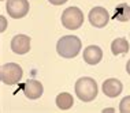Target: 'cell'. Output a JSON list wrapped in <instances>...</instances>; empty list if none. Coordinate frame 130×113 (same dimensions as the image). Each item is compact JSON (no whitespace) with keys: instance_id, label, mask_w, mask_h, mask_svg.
<instances>
[{"instance_id":"cell-1","label":"cell","mask_w":130,"mask_h":113,"mask_svg":"<svg viewBox=\"0 0 130 113\" xmlns=\"http://www.w3.org/2000/svg\"><path fill=\"white\" fill-rule=\"evenodd\" d=\"M81 40L75 36H63L56 44V51L59 56L64 59H73L81 51Z\"/></svg>"},{"instance_id":"cell-2","label":"cell","mask_w":130,"mask_h":113,"mask_svg":"<svg viewBox=\"0 0 130 113\" xmlns=\"http://www.w3.org/2000/svg\"><path fill=\"white\" fill-rule=\"evenodd\" d=\"M75 94L81 101L90 102L97 95V83L92 78H79L75 83Z\"/></svg>"},{"instance_id":"cell-3","label":"cell","mask_w":130,"mask_h":113,"mask_svg":"<svg viewBox=\"0 0 130 113\" xmlns=\"http://www.w3.org/2000/svg\"><path fill=\"white\" fill-rule=\"evenodd\" d=\"M84 23V12L78 7H67L62 14V25L69 30H77Z\"/></svg>"},{"instance_id":"cell-4","label":"cell","mask_w":130,"mask_h":113,"mask_svg":"<svg viewBox=\"0 0 130 113\" xmlns=\"http://www.w3.org/2000/svg\"><path fill=\"white\" fill-rule=\"evenodd\" d=\"M23 76L22 67L17 63H7L0 68V79L6 84H15L18 83Z\"/></svg>"},{"instance_id":"cell-5","label":"cell","mask_w":130,"mask_h":113,"mask_svg":"<svg viewBox=\"0 0 130 113\" xmlns=\"http://www.w3.org/2000/svg\"><path fill=\"white\" fill-rule=\"evenodd\" d=\"M29 7L30 6L27 0H8L6 4V10L11 18L19 19L29 12Z\"/></svg>"},{"instance_id":"cell-6","label":"cell","mask_w":130,"mask_h":113,"mask_svg":"<svg viewBox=\"0 0 130 113\" xmlns=\"http://www.w3.org/2000/svg\"><path fill=\"white\" fill-rule=\"evenodd\" d=\"M88 18H89V22L92 26L101 29V27L107 26L108 20H110V15H108V11L104 7H94V8L90 10Z\"/></svg>"},{"instance_id":"cell-7","label":"cell","mask_w":130,"mask_h":113,"mask_svg":"<svg viewBox=\"0 0 130 113\" xmlns=\"http://www.w3.org/2000/svg\"><path fill=\"white\" fill-rule=\"evenodd\" d=\"M11 49L17 55H25L30 51V38L25 34H18L11 40Z\"/></svg>"},{"instance_id":"cell-8","label":"cell","mask_w":130,"mask_h":113,"mask_svg":"<svg viewBox=\"0 0 130 113\" xmlns=\"http://www.w3.org/2000/svg\"><path fill=\"white\" fill-rule=\"evenodd\" d=\"M43 84H41L38 80L34 79H29L27 82L23 84V93L29 100H37L43 95Z\"/></svg>"},{"instance_id":"cell-9","label":"cell","mask_w":130,"mask_h":113,"mask_svg":"<svg viewBox=\"0 0 130 113\" xmlns=\"http://www.w3.org/2000/svg\"><path fill=\"white\" fill-rule=\"evenodd\" d=\"M122 89H123L122 83L118 79H114V78H110V79L104 80V83H103V93L110 98L118 97L122 93Z\"/></svg>"},{"instance_id":"cell-10","label":"cell","mask_w":130,"mask_h":113,"mask_svg":"<svg viewBox=\"0 0 130 113\" xmlns=\"http://www.w3.org/2000/svg\"><path fill=\"white\" fill-rule=\"evenodd\" d=\"M101 57H103V51L96 45H90L84 51V61L90 65H96L97 63H100Z\"/></svg>"},{"instance_id":"cell-11","label":"cell","mask_w":130,"mask_h":113,"mask_svg":"<svg viewBox=\"0 0 130 113\" xmlns=\"http://www.w3.org/2000/svg\"><path fill=\"white\" fill-rule=\"evenodd\" d=\"M56 105L59 109L62 110H67L74 105V100H73V95L69 93H60L56 97Z\"/></svg>"},{"instance_id":"cell-12","label":"cell","mask_w":130,"mask_h":113,"mask_svg":"<svg viewBox=\"0 0 130 113\" xmlns=\"http://www.w3.org/2000/svg\"><path fill=\"white\" fill-rule=\"evenodd\" d=\"M111 51L115 56L117 55H122V53H127L129 52V42L125 38H117L112 41L111 44Z\"/></svg>"},{"instance_id":"cell-13","label":"cell","mask_w":130,"mask_h":113,"mask_svg":"<svg viewBox=\"0 0 130 113\" xmlns=\"http://www.w3.org/2000/svg\"><path fill=\"white\" fill-rule=\"evenodd\" d=\"M114 18L119 20V22H127V20H130V6H127L126 3L119 4L117 7V10H115Z\"/></svg>"},{"instance_id":"cell-14","label":"cell","mask_w":130,"mask_h":113,"mask_svg":"<svg viewBox=\"0 0 130 113\" xmlns=\"http://www.w3.org/2000/svg\"><path fill=\"white\" fill-rule=\"evenodd\" d=\"M119 110L122 113H130V95L129 97H125L123 100L119 104Z\"/></svg>"},{"instance_id":"cell-15","label":"cell","mask_w":130,"mask_h":113,"mask_svg":"<svg viewBox=\"0 0 130 113\" xmlns=\"http://www.w3.org/2000/svg\"><path fill=\"white\" fill-rule=\"evenodd\" d=\"M0 22H2V26H0V31H4L7 27V20L4 16H0Z\"/></svg>"},{"instance_id":"cell-16","label":"cell","mask_w":130,"mask_h":113,"mask_svg":"<svg viewBox=\"0 0 130 113\" xmlns=\"http://www.w3.org/2000/svg\"><path fill=\"white\" fill-rule=\"evenodd\" d=\"M48 2H50L51 4H54V6H62V4H64L67 0H48Z\"/></svg>"},{"instance_id":"cell-17","label":"cell","mask_w":130,"mask_h":113,"mask_svg":"<svg viewBox=\"0 0 130 113\" xmlns=\"http://www.w3.org/2000/svg\"><path fill=\"white\" fill-rule=\"evenodd\" d=\"M126 71H127V74L130 75V60L127 61V64H126Z\"/></svg>"}]
</instances>
